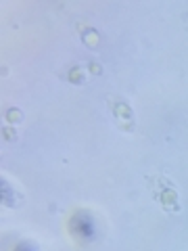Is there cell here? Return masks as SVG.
<instances>
[{
  "mask_svg": "<svg viewBox=\"0 0 188 251\" xmlns=\"http://www.w3.org/2000/svg\"><path fill=\"white\" fill-rule=\"evenodd\" d=\"M151 182V191H153V197L159 201V205L171 214V211H180V197H178V191L174 182L169 178H165L163 174H155V176H148L146 178Z\"/></svg>",
  "mask_w": 188,
  "mask_h": 251,
  "instance_id": "obj_1",
  "label": "cell"
},
{
  "mask_svg": "<svg viewBox=\"0 0 188 251\" xmlns=\"http://www.w3.org/2000/svg\"><path fill=\"white\" fill-rule=\"evenodd\" d=\"M109 105H111V109H113V113H115L117 120H119V122L121 120H128L130 126L134 128V111H132V107L125 103L123 99H113Z\"/></svg>",
  "mask_w": 188,
  "mask_h": 251,
  "instance_id": "obj_2",
  "label": "cell"
}]
</instances>
